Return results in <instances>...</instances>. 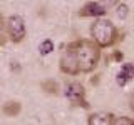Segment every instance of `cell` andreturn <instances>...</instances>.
Returning a JSON list of instances; mask_svg holds the SVG:
<instances>
[{
  "mask_svg": "<svg viewBox=\"0 0 134 125\" xmlns=\"http://www.w3.org/2000/svg\"><path fill=\"white\" fill-rule=\"evenodd\" d=\"M65 48L75 50L77 62H79L82 73H89L97 67L99 58H100V47L94 40H75V42L67 43Z\"/></svg>",
  "mask_w": 134,
  "mask_h": 125,
  "instance_id": "6da1fadb",
  "label": "cell"
},
{
  "mask_svg": "<svg viewBox=\"0 0 134 125\" xmlns=\"http://www.w3.org/2000/svg\"><path fill=\"white\" fill-rule=\"evenodd\" d=\"M91 37L100 48H106L114 45L117 39H119V33H117L116 25L107 18H96L94 23L91 25Z\"/></svg>",
  "mask_w": 134,
  "mask_h": 125,
  "instance_id": "7a4b0ae2",
  "label": "cell"
},
{
  "mask_svg": "<svg viewBox=\"0 0 134 125\" xmlns=\"http://www.w3.org/2000/svg\"><path fill=\"white\" fill-rule=\"evenodd\" d=\"M5 30L14 43H20L25 35H27V28H25V22L20 15H12L5 20Z\"/></svg>",
  "mask_w": 134,
  "mask_h": 125,
  "instance_id": "3957f363",
  "label": "cell"
},
{
  "mask_svg": "<svg viewBox=\"0 0 134 125\" xmlns=\"http://www.w3.org/2000/svg\"><path fill=\"white\" fill-rule=\"evenodd\" d=\"M65 97L70 100V103L77 107H84L89 108V103L86 100V89L84 85H81L79 82H70L69 85L65 87Z\"/></svg>",
  "mask_w": 134,
  "mask_h": 125,
  "instance_id": "277c9868",
  "label": "cell"
},
{
  "mask_svg": "<svg viewBox=\"0 0 134 125\" xmlns=\"http://www.w3.org/2000/svg\"><path fill=\"white\" fill-rule=\"evenodd\" d=\"M60 70L67 75H77L81 73V67L77 62V55H75V50H69L65 48L64 55L60 57Z\"/></svg>",
  "mask_w": 134,
  "mask_h": 125,
  "instance_id": "5b68a950",
  "label": "cell"
},
{
  "mask_svg": "<svg viewBox=\"0 0 134 125\" xmlns=\"http://www.w3.org/2000/svg\"><path fill=\"white\" fill-rule=\"evenodd\" d=\"M106 12L107 7H104L100 2H87L79 10V17H102Z\"/></svg>",
  "mask_w": 134,
  "mask_h": 125,
  "instance_id": "8992f818",
  "label": "cell"
},
{
  "mask_svg": "<svg viewBox=\"0 0 134 125\" xmlns=\"http://www.w3.org/2000/svg\"><path fill=\"white\" fill-rule=\"evenodd\" d=\"M134 78V64H124L121 67V70L117 72V77H116V82L117 85L124 87L129 80Z\"/></svg>",
  "mask_w": 134,
  "mask_h": 125,
  "instance_id": "52a82bcc",
  "label": "cell"
},
{
  "mask_svg": "<svg viewBox=\"0 0 134 125\" xmlns=\"http://www.w3.org/2000/svg\"><path fill=\"white\" fill-rule=\"evenodd\" d=\"M112 120H114V115L107 114V112H97V114H92L87 118V123L89 125H112Z\"/></svg>",
  "mask_w": 134,
  "mask_h": 125,
  "instance_id": "ba28073f",
  "label": "cell"
},
{
  "mask_svg": "<svg viewBox=\"0 0 134 125\" xmlns=\"http://www.w3.org/2000/svg\"><path fill=\"white\" fill-rule=\"evenodd\" d=\"M20 110H22V105H20V102H15V100L5 102L2 105V112H3V115H7V117H17L20 114Z\"/></svg>",
  "mask_w": 134,
  "mask_h": 125,
  "instance_id": "9c48e42d",
  "label": "cell"
},
{
  "mask_svg": "<svg viewBox=\"0 0 134 125\" xmlns=\"http://www.w3.org/2000/svg\"><path fill=\"white\" fill-rule=\"evenodd\" d=\"M40 87H42L44 92H47L50 95H57L59 93V83L55 80H44L40 83Z\"/></svg>",
  "mask_w": 134,
  "mask_h": 125,
  "instance_id": "30bf717a",
  "label": "cell"
},
{
  "mask_svg": "<svg viewBox=\"0 0 134 125\" xmlns=\"http://www.w3.org/2000/svg\"><path fill=\"white\" fill-rule=\"evenodd\" d=\"M52 50H54V42L50 40V39H45L44 42H40V45H39L40 55H49Z\"/></svg>",
  "mask_w": 134,
  "mask_h": 125,
  "instance_id": "8fae6325",
  "label": "cell"
},
{
  "mask_svg": "<svg viewBox=\"0 0 134 125\" xmlns=\"http://www.w3.org/2000/svg\"><path fill=\"white\" fill-rule=\"evenodd\" d=\"M127 10H129V7L126 5V3H117L116 5V15L119 17L121 20L127 17Z\"/></svg>",
  "mask_w": 134,
  "mask_h": 125,
  "instance_id": "7c38bea8",
  "label": "cell"
},
{
  "mask_svg": "<svg viewBox=\"0 0 134 125\" xmlns=\"http://www.w3.org/2000/svg\"><path fill=\"white\" fill-rule=\"evenodd\" d=\"M112 125H134V118H129V117H114Z\"/></svg>",
  "mask_w": 134,
  "mask_h": 125,
  "instance_id": "4fadbf2b",
  "label": "cell"
},
{
  "mask_svg": "<svg viewBox=\"0 0 134 125\" xmlns=\"http://www.w3.org/2000/svg\"><path fill=\"white\" fill-rule=\"evenodd\" d=\"M99 2L102 3L104 7H107V8H109V7H114V5H117V3H119L121 0H99Z\"/></svg>",
  "mask_w": 134,
  "mask_h": 125,
  "instance_id": "5bb4252c",
  "label": "cell"
},
{
  "mask_svg": "<svg viewBox=\"0 0 134 125\" xmlns=\"http://www.w3.org/2000/svg\"><path fill=\"white\" fill-rule=\"evenodd\" d=\"M122 52H114V53H112V57H107L106 58V60H111V58H114V60H117V62H121V60H122Z\"/></svg>",
  "mask_w": 134,
  "mask_h": 125,
  "instance_id": "9a60e30c",
  "label": "cell"
},
{
  "mask_svg": "<svg viewBox=\"0 0 134 125\" xmlns=\"http://www.w3.org/2000/svg\"><path fill=\"white\" fill-rule=\"evenodd\" d=\"M129 107H131V110L134 112V93L131 95V100H129Z\"/></svg>",
  "mask_w": 134,
  "mask_h": 125,
  "instance_id": "2e32d148",
  "label": "cell"
}]
</instances>
